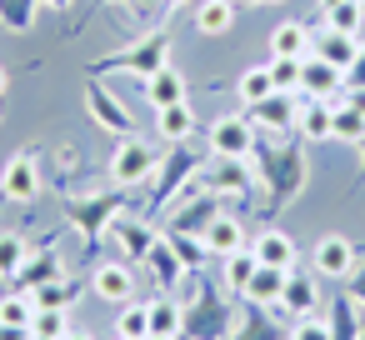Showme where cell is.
I'll list each match as a JSON object with an SVG mask.
<instances>
[{
    "label": "cell",
    "mask_w": 365,
    "mask_h": 340,
    "mask_svg": "<svg viewBox=\"0 0 365 340\" xmlns=\"http://www.w3.org/2000/svg\"><path fill=\"white\" fill-rule=\"evenodd\" d=\"M315 56H320V61H330L335 71H350V66H355V56H360V41H355V36H345V31H325V36H315Z\"/></svg>",
    "instance_id": "14"
},
{
    "label": "cell",
    "mask_w": 365,
    "mask_h": 340,
    "mask_svg": "<svg viewBox=\"0 0 365 340\" xmlns=\"http://www.w3.org/2000/svg\"><path fill=\"white\" fill-rule=\"evenodd\" d=\"M210 150H215V155H230V160H245V155L255 150V130H250V120H240V115H220V120L210 125Z\"/></svg>",
    "instance_id": "4"
},
{
    "label": "cell",
    "mask_w": 365,
    "mask_h": 340,
    "mask_svg": "<svg viewBox=\"0 0 365 340\" xmlns=\"http://www.w3.org/2000/svg\"><path fill=\"white\" fill-rule=\"evenodd\" d=\"M110 230H115V240L125 245V255H130V260H145V255L155 250V235H150L145 225H135V220H115Z\"/></svg>",
    "instance_id": "20"
},
{
    "label": "cell",
    "mask_w": 365,
    "mask_h": 340,
    "mask_svg": "<svg viewBox=\"0 0 365 340\" xmlns=\"http://www.w3.org/2000/svg\"><path fill=\"white\" fill-rule=\"evenodd\" d=\"M260 6H265V0H260ZM270 6H280V0H270Z\"/></svg>",
    "instance_id": "48"
},
{
    "label": "cell",
    "mask_w": 365,
    "mask_h": 340,
    "mask_svg": "<svg viewBox=\"0 0 365 340\" xmlns=\"http://www.w3.org/2000/svg\"><path fill=\"white\" fill-rule=\"evenodd\" d=\"M86 101H91V115L106 125V130H115V135H135V120L120 110V101L110 96V91H101V86H91L86 91Z\"/></svg>",
    "instance_id": "8"
},
{
    "label": "cell",
    "mask_w": 365,
    "mask_h": 340,
    "mask_svg": "<svg viewBox=\"0 0 365 340\" xmlns=\"http://www.w3.org/2000/svg\"><path fill=\"white\" fill-rule=\"evenodd\" d=\"M31 295H36V305H51V310H71V300L81 295V285H76V280H61V275H56V280H46V285H41V290H31Z\"/></svg>",
    "instance_id": "27"
},
{
    "label": "cell",
    "mask_w": 365,
    "mask_h": 340,
    "mask_svg": "<svg viewBox=\"0 0 365 340\" xmlns=\"http://www.w3.org/2000/svg\"><path fill=\"white\" fill-rule=\"evenodd\" d=\"M270 56H285V61H305V56H315V46H310V31H305L300 21H285V26H275V31H270Z\"/></svg>",
    "instance_id": "12"
},
{
    "label": "cell",
    "mask_w": 365,
    "mask_h": 340,
    "mask_svg": "<svg viewBox=\"0 0 365 340\" xmlns=\"http://www.w3.org/2000/svg\"><path fill=\"white\" fill-rule=\"evenodd\" d=\"M0 96H6V66H0Z\"/></svg>",
    "instance_id": "43"
},
{
    "label": "cell",
    "mask_w": 365,
    "mask_h": 340,
    "mask_svg": "<svg viewBox=\"0 0 365 340\" xmlns=\"http://www.w3.org/2000/svg\"><path fill=\"white\" fill-rule=\"evenodd\" d=\"M240 101L245 105H260L265 96H275V81H270V66H250V71H240Z\"/></svg>",
    "instance_id": "21"
},
{
    "label": "cell",
    "mask_w": 365,
    "mask_h": 340,
    "mask_svg": "<svg viewBox=\"0 0 365 340\" xmlns=\"http://www.w3.org/2000/svg\"><path fill=\"white\" fill-rule=\"evenodd\" d=\"M120 340H130V335H120Z\"/></svg>",
    "instance_id": "49"
},
{
    "label": "cell",
    "mask_w": 365,
    "mask_h": 340,
    "mask_svg": "<svg viewBox=\"0 0 365 340\" xmlns=\"http://www.w3.org/2000/svg\"><path fill=\"white\" fill-rule=\"evenodd\" d=\"M300 101H305L300 115H295L300 135H305V140H330V135H335V105H330V101H310V96H300Z\"/></svg>",
    "instance_id": "9"
},
{
    "label": "cell",
    "mask_w": 365,
    "mask_h": 340,
    "mask_svg": "<svg viewBox=\"0 0 365 340\" xmlns=\"http://www.w3.org/2000/svg\"><path fill=\"white\" fill-rule=\"evenodd\" d=\"M31 340H56V335H31Z\"/></svg>",
    "instance_id": "46"
},
{
    "label": "cell",
    "mask_w": 365,
    "mask_h": 340,
    "mask_svg": "<svg viewBox=\"0 0 365 340\" xmlns=\"http://www.w3.org/2000/svg\"><path fill=\"white\" fill-rule=\"evenodd\" d=\"M61 270H56V255H36V260H26L21 270H16V280H21V290L31 295V290H41L46 280H56Z\"/></svg>",
    "instance_id": "26"
},
{
    "label": "cell",
    "mask_w": 365,
    "mask_h": 340,
    "mask_svg": "<svg viewBox=\"0 0 365 340\" xmlns=\"http://www.w3.org/2000/svg\"><path fill=\"white\" fill-rule=\"evenodd\" d=\"M185 330V315H180V305L175 300H150V335H180Z\"/></svg>",
    "instance_id": "25"
},
{
    "label": "cell",
    "mask_w": 365,
    "mask_h": 340,
    "mask_svg": "<svg viewBox=\"0 0 365 340\" xmlns=\"http://www.w3.org/2000/svg\"><path fill=\"white\" fill-rule=\"evenodd\" d=\"M255 270H260L255 250H235V255H225V285H230L235 295H245V285H250Z\"/></svg>",
    "instance_id": "24"
},
{
    "label": "cell",
    "mask_w": 365,
    "mask_h": 340,
    "mask_svg": "<svg viewBox=\"0 0 365 340\" xmlns=\"http://www.w3.org/2000/svg\"><path fill=\"white\" fill-rule=\"evenodd\" d=\"M355 295H365V265L355 270Z\"/></svg>",
    "instance_id": "39"
},
{
    "label": "cell",
    "mask_w": 365,
    "mask_h": 340,
    "mask_svg": "<svg viewBox=\"0 0 365 340\" xmlns=\"http://www.w3.org/2000/svg\"><path fill=\"white\" fill-rule=\"evenodd\" d=\"M41 6H46V11H66V6H71V0H41Z\"/></svg>",
    "instance_id": "40"
},
{
    "label": "cell",
    "mask_w": 365,
    "mask_h": 340,
    "mask_svg": "<svg viewBox=\"0 0 365 340\" xmlns=\"http://www.w3.org/2000/svg\"><path fill=\"white\" fill-rule=\"evenodd\" d=\"M145 260L155 265V280H160V285H170V290H175V285L185 280V265H180V255H175L170 245H160V240H155V250H150Z\"/></svg>",
    "instance_id": "23"
},
{
    "label": "cell",
    "mask_w": 365,
    "mask_h": 340,
    "mask_svg": "<svg viewBox=\"0 0 365 340\" xmlns=\"http://www.w3.org/2000/svg\"><path fill=\"white\" fill-rule=\"evenodd\" d=\"M190 130H195V115H190V105H185V101L160 105V135H165V140H185Z\"/></svg>",
    "instance_id": "22"
},
{
    "label": "cell",
    "mask_w": 365,
    "mask_h": 340,
    "mask_svg": "<svg viewBox=\"0 0 365 340\" xmlns=\"http://www.w3.org/2000/svg\"><path fill=\"white\" fill-rule=\"evenodd\" d=\"M36 320V295H6L0 300V325H31Z\"/></svg>",
    "instance_id": "33"
},
{
    "label": "cell",
    "mask_w": 365,
    "mask_h": 340,
    "mask_svg": "<svg viewBox=\"0 0 365 340\" xmlns=\"http://www.w3.org/2000/svg\"><path fill=\"white\" fill-rule=\"evenodd\" d=\"M145 101L160 110V105H175V101H185V81H180V71H155V76H145Z\"/></svg>",
    "instance_id": "18"
},
{
    "label": "cell",
    "mask_w": 365,
    "mask_h": 340,
    "mask_svg": "<svg viewBox=\"0 0 365 340\" xmlns=\"http://www.w3.org/2000/svg\"><path fill=\"white\" fill-rule=\"evenodd\" d=\"M26 260H31V245H26V235L6 230V235H0V275H16Z\"/></svg>",
    "instance_id": "28"
},
{
    "label": "cell",
    "mask_w": 365,
    "mask_h": 340,
    "mask_svg": "<svg viewBox=\"0 0 365 340\" xmlns=\"http://www.w3.org/2000/svg\"><path fill=\"white\" fill-rule=\"evenodd\" d=\"M335 6H345V0H320V11H335Z\"/></svg>",
    "instance_id": "41"
},
{
    "label": "cell",
    "mask_w": 365,
    "mask_h": 340,
    "mask_svg": "<svg viewBox=\"0 0 365 340\" xmlns=\"http://www.w3.org/2000/svg\"><path fill=\"white\" fill-rule=\"evenodd\" d=\"M335 135L340 140H365V110H355V105L335 110Z\"/></svg>",
    "instance_id": "34"
},
{
    "label": "cell",
    "mask_w": 365,
    "mask_h": 340,
    "mask_svg": "<svg viewBox=\"0 0 365 340\" xmlns=\"http://www.w3.org/2000/svg\"><path fill=\"white\" fill-rule=\"evenodd\" d=\"M66 340H91V335H86V330H71V335H66Z\"/></svg>",
    "instance_id": "42"
},
{
    "label": "cell",
    "mask_w": 365,
    "mask_h": 340,
    "mask_svg": "<svg viewBox=\"0 0 365 340\" xmlns=\"http://www.w3.org/2000/svg\"><path fill=\"white\" fill-rule=\"evenodd\" d=\"M315 310H320V280H315V275H300V270H290V275H285V290H280V305H275V315L305 320V315H315Z\"/></svg>",
    "instance_id": "3"
},
{
    "label": "cell",
    "mask_w": 365,
    "mask_h": 340,
    "mask_svg": "<svg viewBox=\"0 0 365 340\" xmlns=\"http://www.w3.org/2000/svg\"><path fill=\"white\" fill-rule=\"evenodd\" d=\"M150 170H155V150H145V140L125 135L120 150L110 155V180H115V185H140Z\"/></svg>",
    "instance_id": "2"
},
{
    "label": "cell",
    "mask_w": 365,
    "mask_h": 340,
    "mask_svg": "<svg viewBox=\"0 0 365 340\" xmlns=\"http://www.w3.org/2000/svg\"><path fill=\"white\" fill-rule=\"evenodd\" d=\"M355 245L345 240V235H325L320 245H315V275H335V280H345V275H355Z\"/></svg>",
    "instance_id": "5"
},
{
    "label": "cell",
    "mask_w": 365,
    "mask_h": 340,
    "mask_svg": "<svg viewBox=\"0 0 365 340\" xmlns=\"http://www.w3.org/2000/svg\"><path fill=\"white\" fill-rule=\"evenodd\" d=\"M0 190H6L11 200H31V195L41 190V170H36V160H31V155H16V160L6 165V175H0Z\"/></svg>",
    "instance_id": "11"
},
{
    "label": "cell",
    "mask_w": 365,
    "mask_h": 340,
    "mask_svg": "<svg viewBox=\"0 0 365 340\" xmlns=\"http://www.w3.org/2000/svg\"><path fill=\"white\" fill-rule=\"evenodd\" d=\"M285 275H290V270H275V265H260V270L250 275V285H245V295H250L255 305H280V290H285Z\"/></svg>",
    "instance_id": "19"
},
{
    "label": "cell",
    "mask_w": 365,
    "mask_h": 340,
    "mask_svg": "<svg viewBox=\"0 0 365 340\" xmlns=\"http://www.w3.org/2000/svg\"><path fill=\"white\" fill-rule=\"evenodd\" d=\"M145 340H170V335H145Z\"/></svg>",
    "instance_id": "47"
},
{
    "label": "cell",
    "mask_w": 365,
    "mask_h": 340,
    "mask_svg": "<svg viewBox=\"0 0 365 340\" xmlns=\"http://www.w3.org/2000/svg\"><path fill=\"white\" fill-rule=\"evenodd\" d=\"M290 340H330V325L320 315H305V320H295V335Z\"/></svg>",
    "instance_id": "36"
},
{
    "label": "cell",
    "mask_w": 365,
    "mask_h": 340,
    "mask_svg": "<svg viewBox=\"0 0 365 340\" xmlns=\"http://www.w3.org/2000/svg\"><path fill=\"white\" fill-rule=\"evenodd\" d=\"M115 335L145 340V335H150V305H135V300H125V310H120V320H115Z\"/></svg>",
    "instance_id": "29"
},
{
    "label": "cell",
    "mask_w": 365,
    "mask_h": 340,
    "mask_svg": "<svg viewBox=\"0 0 365 340\" xmlns=\"http://www.w3.org/2000/svg\"><path fill=\"white\" fill-rule=\"evenodd\" d=\"M250 250H255V260H260V265H275V270H295V240H290L285 230H260Z\"/></svg>",
    "instance_id": "10"
},
{
    "label": "cell",
    "mask_w": 365,
    "mask_h": 340,
    "mask_svg": "<svg viewBox=\"0 0 365 340\" xmlns=\"http://www.w3.org/2000/svg\"><path fill=\"white\" fill-rule=\"evenodd\" d=\"M36 330L31 325H0V340H31Z\"/></svg>",
    "instance_id": "38"
},
{
    "label": "cell",
    "mask_w": 365,
    "mask_h": 340,
    "mask_svg": "<svg viewBox=\"0 0 365 340\" xmlns=\"http://www.w3.org/2000/svg\"><path fill=\"white\" fill-rule=\"evenodd\" d=\"M255 115H250V125H260V130H290L295 125V115H300V105L285 96V91H275V96H265L260 105H250Z\"/></svg>",
    "instance_id": "7"
},
{
    "label": "cell",
    "mask_w": 365,
    "mask_h": 340,
    "mask_svg": "<svg viewBox=\"0 0 365 340\" xmlns=\"http://www.w3.org/2000/svg\"><path fill=\"white\" fill-rule=\"evenodd\" d=\"M165 51H170V36H150V41H140V46H130V51L101 61L96 71H120V66H130L135 76H155V71H165Z\"/></svg>",
    "instance_id": "1"
},
{
    "label": "cell",
    "mask_w": 365,
    "mask_h": 340,
    "mask_svg": "<svg viewBox=\"0 0 365 340\" xmlns=\"http://www.w3.org/2000/svg\"><path fill=\"white\" fill-rule=\"evenodd\" d=\"M340 86H345V71H335V66H330V61H320V56H305L300 96H310V101H330Z\"/></svg>",
    "instance_id": "6"
},
{
    "label": "cell",
    "mask_w": 365,
    "mask_h": 340,
    "mask_svg": "<svg viewBox=\"0 0 365 340\" xmlns=\"http://www.w3.org/2000/svg\"><path fill=\"white\" fill-rule=\"evenodd\" d=\"M345 86H365V51L355 56V66L345 71Z\"/></svg>",
    "instance_id": "37"
},
{
    "label": "cell",
    "mask_w": 365,
    "mask_h": 340,
    "mask_svg": "<svg viewBox=\"0 0 365 340\" xmlns=\"http://www.w3.org/2000/svg\"><path fill=\"white\" fill-rule=\"evenodd\" d=\"M325 21H330V31H345V36H360V26H365V0H345V6H335V11H325Z\"/></svg>",
    "instance_id": "30"
},
{
    "label": "cell",
    "mask_w": 365,
    "mask_h": 340,
    "mask_svg": "<svg viewBox=\"0 0 365 340\" xmlns=\"http://www.w3.org/2000/svg\"><path fill=\"white\" fill-rule=\"evenodd\" d=\"M31 330H36V335H56V340H66V335H71V310L36 305V320H31Z\"/></svg>",
    "instance_id": "32"
},
{
    "label": "cell",
    "mask_w": 365,
    "mask_h": 340,
    "mask_svg": "<svg viewBox=\"0 0 365 340\" xmlns=\"http://www.w3.org/2000/svg\"><path fill=\"white\" fill-rule=\"evenodd\" d=\"M210 190L215 195H250V170H245V160H230V155H215V165H210Z\"/></svg>",
    "instance_id": "15"
},
{
    "label": "cell",
    "mask_w": 365,
    "mask_h": 340,
    "mask_svg": "<svg viewBox=\"0 0 365 340\" xmlns=\"http://www.w3.org/2000/svg\"><path fill=\"white\" fill-rule=\"evenodd\" d=\"M330 340H355V305L335 300V320H330Z\"/></svg>",
    "instance_id": "35"
},
{
    "label": "cell",
    "mask_w": 365,
    "mask_h": 340,
    "mask_svg": "<svg viewBox=\"0 0 365 340\" xmlns=\"http://www.w3.org/2000/svg\"><path fill=\"white\" fill-rule=\"evenodd\" d=\"M200 240H205L210 255H235V250H245V230H240V220H230V215H215V220L200 230Z\"/></svg>",
    "instance_id": "13"
},
{
    "label": "cell",
    "mask_w": 365,
    "mask_h": 340,
    "mask_svg": "<svg viewBox=\"0 0 365 340\" xmlns=\"http://www.w3.org/2000/svg\"><path fill=\"white\" fill-rule=\"evenodd\" d=\"M235 6H260V0H235Z\"/></svg>",
    "instance_id": "44"
},
{
    "label": "cell",
    "mask_w": 365,
    "mask_h": 340,
    "mask_svg": "<svg viewBox=\"0 0 365 340\" xmlns=\"http://www.w3.org/2000/svg\"><path fill=\"white\" fill-rule=\"evenodd\" d=\"M235 0H200V11H195V31L200 36H225L235 26Z\"/></svg>",
    "instance_id": "17"
},
{
    "label": "cell",
    "mask_w": 365,
    "mask_h": 340,
    "mask_svg": "<svg viewBox=\"0 0 365 340\" xmlns=\"http://www.w3.org/2000/svg\"><path fill=\"white\" fill-rule=\"evenodd\" d=\"M300 71H305V61L270 56V81H275V91H285V96H300Z\"/></svg>",
    "instance_id": "31"
},
{
    "label": "cell",
    "mask_w": 365,
    "mask_h": 340,
    "mask_svg": "<svg viewBox=\"0 0 365 340\" xmlns=\"http://www.w3.org/2000/svg\"><path fill=\"white\" fill-rule=\"evenodd\" d=\"M165 6H170V11H175V6H185V0H165Z\"/></svg>",
    "instance_id": "45"
},
{
    "label": "cell",
    "mask_w": 365,
    "mask_h": 340,
    "mask_svg": "<svg viewBox=\"0 0 365 340\" xmlns=\"http://www.w3.org/2000/svg\"><path fill=\"white\" fill-rule=\"evenodd\" d=\"M91 290H96L101 300H120V305H125V300H130V290H135V275H130L125 265H115V260H110V265H101V270L91 275Z\"/></svg>",
    "instance_id": "16"
}]
</instances>
